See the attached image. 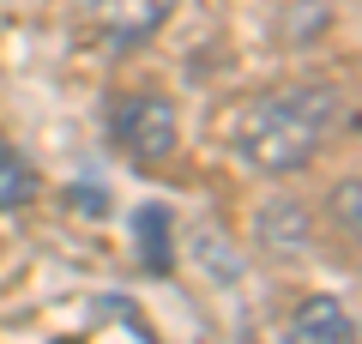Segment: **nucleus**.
Here are the masks:
<instances>
[{
	"instance_id": "nucleus-9",
	"label": "nucleus",
	"mask_w": 362,
	"mask_h": 344,
	"mask_svg": "<svg viewBox=\"0 0 362 344\" xmlns=\"http://www.w3.org/2000/svg\"><path fill=\"white\" fill-rule=\"evenodd\" d=\"M356 176H344V181H338V188H332V217H338V224H344V242H356Z\"/></svg>"
},
{
	"instance_id": "nucleus-2",
	"label": "nucleus",
	"mask_w": 362,
	"mask_h": 344,
	"mask_svg": "<svg viewBox=\"0 0 362 344\" xmlns=\"http://www.w3.org/2000/svg\"><path fill=\"white\" fill-rule=\"evenodd\" d=\"M109 145L127 157L133 169H163L181 145L175 103L163 91H121L109 103Z\"/></svg>"
},
{
	"instance_id": "nucleus-8",
	"label": "nucleus",
	"mask_w": 362,
	"mask_h": 344,
	"mask_svg": "<svg viewBox=\"0 0 362 344\" xmlns=\"http://www.w3.org/2000/svg\"><path fill=\"white\" fill-rule=\"evenodd\" d=\"M194 254L206 260V266L218 272L223 284H230V278H242V254H230V242H223L218 229H199V236H194Z\"/></svg>"
},
{
	"instance_id": "nucleus-1",
	"label": "nucleus",
	"mask_w": 362,
	"mask_h": 344,
	"mask_svg": "<svg viewBox=\"0 0 362 344\" xmlns=\"http://www.w3.org/2000/svg\"><path fill=\"white\" fill-rule=\"evenodd\" d=\"M344 121V91L338 85H290L266 91L235 115V157L259 176H296L326 151L332 127Z\"/></svg>"
},
{
	"instance_id": "nucleus-5",
	"label": "nucleus",
	"mask_w": 362,
	"mask_h": 344,
	"mask_svg": "<svg viewBox=\"0 0 362 344\" xmlns=\"http://www.w3.org/2000/svg\"><path fill=\"white\" fill-rule=\"evenodd\" d=\"M90 13L109 30V42L133 49V42H145L169 13H175V0H90Z\"/></svg>"
},
{
	"instance_id": "nucleus-7",
	"label": "nucleus",
	"mask_w": 362,
	"mask_h": 344,
	"mask_svg": "<svg viewBox=\"0 0 362 344\" xmlns=\"http://www.w3.org/2000/svg\"><path fill=\"white\" fill-rule=\"evenodd\" d=\"M133 229H139V260L163 278V272L175 266V254H169V212H163V205H139Z\"/></svg>"
},
{
	"instance_id": "nucleus-6",
	"label": "nucleus",
	"mask_w": 362,
	"mask_h": 344,
	"mask_svg": "<svg viewBox=\"0 0 362 344\" xmlns=\"http://www.w3.org/2000/svg\"><path fill=\"white\" fill-rule=\"evenodd\" d=\"M30 200H37V169L13 139H0V212H18Z\"/></svg>"
},
{
	"instance_id": "nucleus-3",
	"label": "nucleus",
	"mask_w": 362,
	"mask_h": 344,
	"mask_svg": "<svg viewBox=\"0 0 362 344\" xmlns=\"http://www.w3.org/2000/svg\"><path fill=\"white\" fill-rule=\"evenodd\" d=\"M254 242L266 248L272 260H302V254H308V242H314V217H308V205H302L296 193H278V200H266V205H259V217H254Z\"/></svg>"
},
{
	"instance_id": "nucleus-4",
	"label": "nucleus",
	"mask_w": 362,
	"mask_h": 344,
	"mask_svg": "<svg viewBox=\"0 0 362 344\" xmlns=\"http://www.w3.org/2000/svg\"><path fill=\"white\" fill-rule=\"evenodd\" d=\"M284 344H356V314L338 296H302L290 308Z\"/></svg>"
}]
</instances>
